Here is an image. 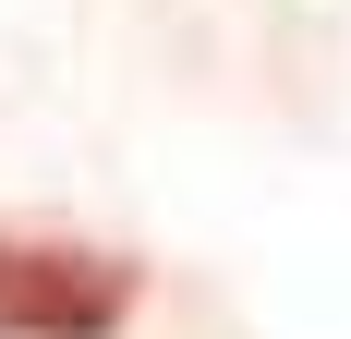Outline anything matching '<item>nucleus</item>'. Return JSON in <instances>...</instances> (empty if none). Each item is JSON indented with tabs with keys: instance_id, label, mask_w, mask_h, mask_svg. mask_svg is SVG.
<instances>
[{
	"instance_id": "obj_1",
	"label": "nucleus",
	"mask_w": 351,
	"mask_h": 339,
	"mask_svg": "<svg viewBox=\"0 0 351 339\" xmlns=\"http://www.w3.org/2000/svg\"><path fill=\"white\" fill-rule=\"evenodd\" d=\"M134 315V267L85 242L0 231V339H109Z\"/></svg>"
}]
</instances>
